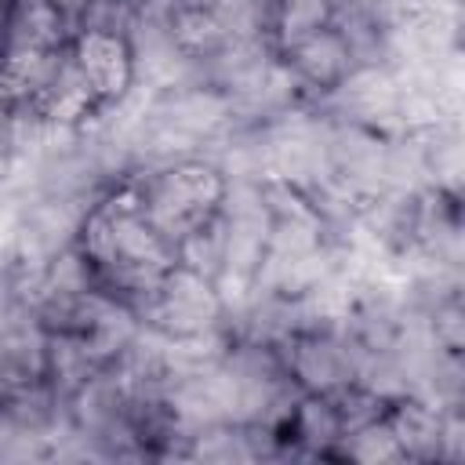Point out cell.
Wrapping results in <instances>:
<instances>
[{
    "mask_svg": "<svg viewBox=\"0 0 465 465\" xmlns=\"http://www.w3.org/2000/svg\"><path fill=\"white\" fill-rule=\"evenodd\" d=\"M341 98L360 120H385L400 109V84L385 69H360L345 80Z\"/></svg>",
    "mask_w": 465,
    "mask_h": 465,
    "instance_id": "cell-6",
    "label": "cell"
},
{
    "mask_svg": "<svg viewBox=\"0 0 465 465\" xmlns=\"http://www.w3.org/2000/svg\"><path fill=\"white\" fill-rule=\"evenodd\" d=\"M171 36L193 54V51H214L225 44V33L218 25V18L211 15V7H185V11H174V22H171Z\"/></svg>",
    "mask_w": 465,
    "mask_h": 465,
    "instance_id": "cell-11",
    "label": "cell"
},
{
    "mask_svg": "<svg viewBox=\"0 0 465 465\" xmlns=\"http://www.w3.org/2000/svg\"><path fill=\"white\" fill-rule=\"evenodd\" d=\"M196 454H200V458H247L251 450L240 443V436H229V432H207V440H200Z\"/></svg>",
    "mask_w": 465,
    "mask_h": 465,
    "instance_id": "cell-16",
    "label": "cell"
},
{
    "mask_svg": "<svg viewBox=\"0 0 465 465\" xmlns=\"http://www.w3.org/2000/svg\"><path fill=\"white\" fill-rule=\"evenodd\" d=\"M291 51H294L298 73L312 84H338L349 73V47L338 33L320 29V33L305 36L302 44H294Z\"/></svg>",
    "mask_w": 465,
    "mask_h": 465,
    "instance_id": "cell-7",
    "label": "cell"
},
{
    "mask_svg": "<svg viewBox=\"0 0 465 465\" xmlns=\"http://www.w3.org/2000/svg\"><path fill=\"white\" fill-rule=\"evenodd\" d=\"M84 232H87L91 254L127 283L160 280L167 272V247H163L160 232L145 218H138V211L131 203L116 207V200H113L102 214H94L87 222Z\"/></svg>",
    "mask_w": 465,
    "mask_h": 465,
    "instance_id": "cell-1",
    "label": "cell"
},
{
    "mask_svg": "<svg viewBox=\"0 0 465 465\" xmlns=\"http://www.w3.org/2000/svg\"><path fill=\"white\" fill-rule=\"evenodd\" d=\"M58 62L51 51L40 47H11L4 69H0V91L11 98H25L36 91H47V84L54 80Z\"/></svg>",
    "mask_w": 465,
    "mask_h": 465,
    "instance_id": "cell-8",
    "label": "cell"
},
{
    "mask_svg": "<svg viewBox=\"0 0 465 465\" xmlns=\"http://www.w3.org/2000/svg\"><path fill=\"white\" fill-rule=\"evenodd\" d=\"M403 454H414V458H429V454H440V436H443V418L436 414L432 403H403L400 414L389 421Z\"/></svg>",
    "mask_w": 465,
    "mask_h": 465,
    "instance_id": "cell-10",
    "label": "cell"
},
{
    "mask_svg": "<svg viewBox=\"0 0 465 465\" xmlns=\"http://www.w3.org/2000/svg\"><path fill=\"white\" fill-rule=\"evenodd\" d=\"M436 345H443L447 352H458L461 345V309L454 302L436 312Z\"/></svg>",
    "mask_w": 465,
    "mask_h": 465,
    "instance_id": "cell-15",
    "label": "cell"
},
{
    "mask_svg": "<svg viewBox=\"0 0 465 465\" xmlns=\"http://www.w3.org/2000/svg\"><path fill=\"white\" fill-rule=\"evenodd\" d=\"M294 374L312 389V392H334L341 389L345 381H352L356 367H352V356L341 341L334 338H305L298 349H294Z\"/></svg>",
    "mask_w": 465,
    "mask_h": 465,
    "instance_id": "cell-5",
    "label": "cell"
},
{
    "mask_svg": "<svg viewBox=\"0 0 465 465\" xmlns=\"http://www.w3.org/2000/svg\"><path fill=\"white\" fill-rule=\"evenodd\" d=\"M156 11H185V7H200V0H153Z\"/></svg>",
    "mask_w": 465,
    "mask_h": 465,
    "instance_id": "cell-17",
    "label": "cell"
},
{
    "mask_svg": "<svg viewBox=\"0 0 465 465\" xmlns=\"http://www.w3.org/2000/svg\"><path fill=\"white\" fill-rule=\"evenodd\" d=\"M298 429L309 443H331L341 432V414L323 400H305L298 411Z\"/></svg>",
    "mask_w": 465,
    "mask_h": 465,
    "instance_id": "cell-14",
    "label": "cell"
},
{
    "mask_svg": "<svg viewBox=\"0 0 465 465\" xmlns=\"http://www.w3.org/2000/svg\"><path fill=\"white\" fill-rule=\"evenodd\" d=\"M76 65L94 91V98H120L134 84V65H131V47L105 29H91L76 44Z\"/></svg>",
    "mask_w": 465,
    "mask_h": 465,
    "instance_id": "cell-4",
    "label": "cell"
},
{
    "mask_svg": "<svg viewBox=\"0 0 465 465\" xmlns=\"http://www.w3.org/2000/svg\"><path fill=\"white\" fill-rule=\"evenodd\" d=\"M225 182L214 167L203 163H182L167 171L149 200V225L156 232H174L178 240L207 222V214L222 203Z\"/></svg>",
    "mask_w": 465,
    "mask_h": 465,
    "instance_id": "cell-2",
    "label": "cell"
},
{
    "mask_svg": "<svg viewBox=\"0 0 465 465\" xmlns=\"http://www.w3.org/2000/svg\"><path fill=\"white\" fill-rule=\"evenodd\" d=\"M345 450H349V458L367 461V465L403 458V447H400L392 425H389V421H378V418H367L363 425H356V432H352V440L345 443Z\"/></svg>",
    "mask_w": 465,
    "mask_h": 465,
    "instance_id": "cell-12",
    "label": "cell"
},
{
    "mask_svg": "<svg viewBox=\"0 0 465 465\" xmlns=\"http://www.w3.org/2000/svg\"><path fill=\"white\" fill-rule=\"evenodd\" d=\"M331 18V0H283L280 4V40L283 47L302 44L305 36L320 33Z\"/></svg>",
    "mask_w": 465,
    "mask_h": 465,
    "instance_id": "cell-13",
    "label": "cell"
},
{
    "mask_svg": "<svg viewBox=\"0 0 465 465\" xmlns=\"http://www.w3.org/2000/svg\"><path fill=\"white\" fill-rule=\"evenodd\" d=\"M222 312V298L214 280L193 272V269H167L160 276V294H156V327L167 338H185L211 331Z\"/></svg>",
    "mask_w": 465,
    "mask_h": 465,
    "instance_id": "cell-3",
    "label": "cell"
},
{
    "mask_svg": "<svg viewBox=\"0 0 465 465\" xmlns=\"http://www.w3.org/2000/svg\"><path fill=\"white\" fill-rule=\"evenodd\" d=\"M51 4H54L58 11H84L91 0H51Z\"/></svg>",
    "mask_w": 465,
    "mask_h": 465,
    "instance_id": "cell-18",
    "label": "cell"
},
{
    "mask_svg": "<svg viewBox=\"0 0 465 465\" xmlns=\"http://www.w3.org/2000/svg\"><path fill=\"white\" fill-rule=\"evenodd\" d=\"M62 40V11L51 0H18L11 15V47L51 51Z\"/></svg>",
    "mask_w": 465,
    "mask_h": 465,
    "instance_id": "cell-9",
    "label": "cell"
}]
</instances>
